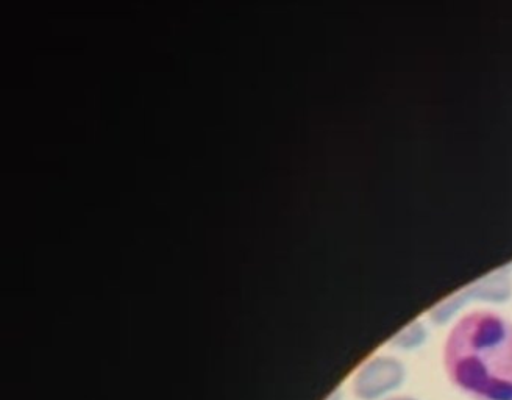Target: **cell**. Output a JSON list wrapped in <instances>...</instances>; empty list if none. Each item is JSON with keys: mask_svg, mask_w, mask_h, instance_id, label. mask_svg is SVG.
<instances>
[{"mask_svg": "<svg viewBox=\"0 0 512 400\" xmlns=\"http://www.w3.org/2000/svg\"><path fill=\"white\" fill-rule=\"evenodd\" d=\"M445 369L477 400H512V325L492 313L461 319L448 336Z\"/></svg>", "mask_w": 512, "mask_h": 400, "instance_id": "cell-1", "label": "cell"}]
</instances>
